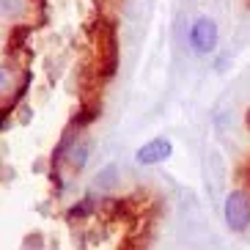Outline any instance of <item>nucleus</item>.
Returning a JSON list of instances; mask_svg holds the SVG:
<instances>
[{
	"mask_svg": "<svg viewBox=\"0 0 250 250\" xmlns=\"http://www.w3.org/2000/svg\"><path fill=\"white\" fill-rule=\"evenodd\" d=\"M170 154H173L170 140L168 138H154V140H148V143H143V146L138 148L135 160H138L140 165H160V162H165Z\"/></svg>",
	"mask_w": 250,
	"mask_h": 250,
	"instance_id": "obj_3",
	"label": "nucleus"
},
{
	"mask_svg": "<svg viewBox=\"0 0 250 250\" xmlns=\"http://www.w3.org/2000/svg\"><path fill=\"white\" fill-rule=\"evenodd\" d=\"M116 165H107V168L99 170V176H96V190H113V184H116Z\"/></svg>",
	"mask_w": 250,
	"mask_h": 250,
	"instance_id": "obj_4",
	"label": "nucleus"
},
{
	"mask_svg": "<svg viewBox=\"0 0 250 250\" xmlns=\"http://www.w3.org/2000/svg\"><path fill=\"white\" fill-rule=\"evenodd\" d=\"M190 44L201 55L214 52V47H217V25H214L212 17H198L190 25Z\"/></svg>",
	"mask_w": 250,
	"mask_h": 250,
	"instance_id": "obj_2",
	"label": "nucleus"
},
{
	"mask_svg": "<svg viewBox=\"0 0 250 250\" xmlns=\"http://www.w3.org/2000/svg\"><path fill=\"white\" fill-rule=\"evenodd\" d=\"M85 160H88V146H85V143H80V146H72V151H69V162H72L74 168L80 170L83 165H85Z\"/></svg>",
	"mask_w": 250,
	"mask_h": 250,
	"instance_id": "obj_5",
	"label": "nucleus"
},
{
	"mask_svg": "<svg viewBox=\"0 0 250 250\" xmlns=\"http://www.w3.org/2000/svg\"><path fill=\"white\" fill-rule=\"evenodd\" d=\"M226 226L231 231H245L250 226V198L245 190L228 192L226 198Z\"/></svg>",
	"mask_w": 250,
	"mask_h": 250,
	"instance_id": "obj_1",
	"label": "nucleus"
}]
</instances>
